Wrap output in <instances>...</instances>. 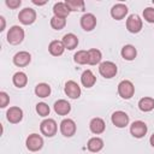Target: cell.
Returning <instances> with one entry per match:
<instances>
[{
	"mask_svg": "<svg viewBox=\"0 0 154 154\" xmlns=\"http://www.w3.org/2000/svg\"><path fill=\"white\" fill-rule=\"evenodd\" d=\"M24 40V30L19 25H13L7 32V41L11 45H19Z\"/></svg>",
	"mask_w": 154,
	"mask_h": 154,
	"instance_id": "1",
	"label": "cell"
},
{
	"mask_svg": "<svg viewBox=\"0 0 154 154\" xmlns=\"http://www.w3.org/2000/svg\"><path fill=\"white\" fill-rule=\"evenodd\" d=\"M118 94L120 97L128 100V99H131L135 94V87L132 84V82L128 81V79H124L119 84H118Z\"/></svg>",
	"mask_w": 154,
	"mask_h": 154,
	"instance_id": "2",
	"label": "cell"
},
{
	"mask_svg": "<svg viewBox=\"0 0 154 154\" xmlns=\"http://www.w3.org/2000/svg\"><path fill=\"white\" fill-rule=\"evenodd\" d=\"M40 130H41L42 135H45L47 137H53L58 131V125H57L54 119L48 118V119H45L41 122Z\"/></svg>",
	"mask_w": 154,
	"mask_h": 154,
	"instance_id": "3",
	"label": "cell"
},
{
	"mask_svg": "<svg viewBox=\"0 0 154 154\" xmlns=\"http://www.w3.org/2000/svg\"><path fill=\"white\" fill-rule=\"evenodd\" d=\"M117 65L112 61H103L99 65V72L105 78H113L117 75Z\"/></svg>",
	"mask_w": 154,
	"mask_h": 154,
	"instance_id": "4",
	"label": "cell"
},
{
	"mask_svg": "<svg viewBox=\"0 0 154 154\" xmlns=\"http://www.w3.org/2000/svg\"><path fill=\"white\" fill-rule=\"evenodd\" d=\"M142 25H143V23L138 14H130L126 19V29L132 34L140 32L142 29Z\"/></svg>",
	"mask_w": 154,
	"mask_h": 154,
	"instance_id": "5",
	"label": "cell"
},
{
	"mask_svg": "<svg viewBox=\"0 0 154 154\" xmlns=\"http://www.w3.org/2000/svg\"><path fill=\"white\" fill-rule=\"evenodd\" d=\"M25 144L30 152H37L43 147V138L37 134H31L28 136Z\"/></svg>",
	"mask_w": 154,
	"mask_h": 154,
	"instance_id": "6",
	"label": "cell"
},
{
	"mask_svg": "<svg viewBox=\"0 0 154 154\" xmlns=\"http://www.w3.org/2000/svg\"><path fill=\"white\" fill-rule=\"evenodd\" d=\"M18 19H19V22L22 24L30 25L36 20V12H35V10H32L30 7H25L19 12Z\"/></svg>",
	"mask_w": 154,
	"mask_h": 154,
	"instance_id": "7",
	"label": "cell"
},
{
	"mask_svg": "<svg viewBox=\"0 0 154 154\" xmlns=\"http://www.w3.org/2000/svg\"><path fill=\"white\" fill-rule=\"evenodd\" d=\"M147 130H148V128H147L146 123L142 120H136L130 126V132L136 138H142L147 134Z\"/></svg>",
	"mask_w": 154,
	"mask_h": 154,
	"instance_id": "8",
	"label": "cell"
},
{
	"mask_svg": "<svg viewBox=\"0 0 154 154\" xmlns=\"http://www.w3.org/2000/svg\"><path fill=\"white\" fill-rule=\"evenodd\" d=\"M111 120L117 128H125L129 124V116L123 111H116L112 114Z\"/></svg>",
	"mask_w": 154,
	"mask_h": 154,
	"instance_id": "9",
	"label": "cell"
},
{
	"mask_svg": "<svg viewBox=\"0 0 154 154\" xmlns=\"http://www.w3.org/2000/svg\"><path fill=\"white\" fill-rule=\"evenodd\" d=\"M60 132L65 137H71L76 134V123L72 119H64L60 123Z\"/></svg>",
	"mask_w": 154,
	"mask_h": 154,
	"instance_id": "10",
	"label": "cell"
},
{
	"mask_svg": "<svg viewBox=\"0 0 154 154\" xmlns=\"http://www.w3.org/2000/svg\"><path fill=\"white\" fill-rule=\"evenodd\" d=\"M65 94L71 97V99H77L81 96V87L78 85V83H76L75 81H67L65 83V88H64Z\"/></svg>",
	"mask_w": 154,
	"mask_h": 154,
	"instance_id": "11",
	"label": "cell"
},
{
	"mask_svg": "<svg viewBox=\"0 0 154 154\" xmlns=\"http://www.w3.org/2000/svg\"><path fill=\"white\" fill-rule=\"evenodd\" d=\"M81 26L85 31H91L96 26V17L93 13H84L81 18Z\"/></svg>",
	"mask_w": 154,
	"mask_h": 154,
	"instance_id": "12",
	"label": "cell"
},
{
	"mask_svg": "<svg viewBox=\"0 0 154 154\" xmlns=\"http://www.w3.org/2000/svg\"><path fill=\"white\" fill-rule=\"evenodd\" d=\"M30 61H31V55H30V53H28L25 51L18 52L13 57V64L16 66H19V67H23V66L29 65Z\"/></svg>",
	"mask_w": 154,
	"mask_h": 154,
	"instance_id": "13",
	"label": "cell"
},
{
	"mask_svg": "<svg viewBox=\"0 0 154 154\" xmlns=\"http://www.w3.org/2000/svg\"><path fill=\"white\" fill-rule=\"evenodd\" d=\"M6 117H7V120L10 123L17 124L23 119V111L19 107H16V106L10 107L6 112Z\"/></svg>",
	"mask_w": 154,
	"mask_h": 154,
	"instance_id": "14",
	"label": "cell"
},
{
	"mask_svg": "<svg viewBox=\"0 0 154 154\" xmlns=\"http://www.w3.org/2000/svg\"><path fill=\"white\" fill-rule=\"evenodd\" d=\"M128 6L124 5V4H116L114 6H112L111 8V16L117 19V20H120L123 19L126 14H128Z\"/></svg>",
	"mask_w": 154,
	"mask_h": 154,
	"instance_id": "15",
	"label": "cell"
},
{
	"mask_svg": "<svg viewBox=\"0 0 154 154\" xmlns=\"http://www.w3.org/2000/svg\"><path fill=\"white\" fill-rule=\"evenodd\" d=\"M89 129L93 134L99 135V134H102L105 131L106 125H105V122L101 118H93L89 123Z\"/></svg>",
	"mask_w": 154,
	"mask_h": 154,
	"instance_id": "16",
	"label": "cell"
},
{
	"mask_svg": "<svg viewBox=\"0 0 154 154\" xmlns=\"http://www.w3.org/2000/svg\"><path fill=\"white\" fill-rule=\"evenodd\" d=\"M54 111L59 116H66L71 111V105L66 100H63V99L61 100H58L54 103Z\"/></svg>",
	"mask_w": 154,
	"mask_h": 154,
	"instance_id": "17",
	"label": "cell"
},
{
	"mask_svg": "<svg viewBox=\"0 0 154 154\" xmlns=\"http://www.w3.org/2000/svg\"><path fill=\"white\" fill-rule=\"evenodd\" d=\"M53 13H54L55 17L66 19V17L70 14V10H69V7L66 6L65 2H57L53 6Z\"/></svg>",
	"mask_w": 154,
	"mask_h": 154,
	"instance_id": "18",
	"label": "cell"
},
{
	"mask_svg": "<svg viewBox=\"0 0 154 154\" xmlns=\"http://www.w3.org/2000/svg\"><path fill=\"white\" fill-rule=\"evenodd\" d=\"M63 43H64V47H65L66 49L72 51V49H75V48L77 47V45H78V38H77V36H76L75 34L70 32V34L64 35V37H63Z\"/></svg>",
	"mask_w": 154,
	"mask_h": 154,
	"instance_id": "19",
	"label": "cell"
},
{
	"mask_svg": "<svg viewBox=\"0 0 154 154\" xmlns=\"http://www.w3.org/2000/svg\"><path fill=\"white\" fill-rule=\"evenodd\" d=\"M64 49H65V47H64L63 41H58V40L52 41V42L49 43V46H48L49 53H51L52 55H54V57L61 55V54L64 53Z\"/></svg>",
	"mask_w": 154,
	"mask_h": 154,
	"instance_id": "20",
	"label": "cell"
},
{
	"mask_svg": "<svg viewBox=\"0 0 154 154\" xmlns=\"http://www.w3.org/2000/svg\"><path fill=\"white\" fill-rule=\"evenodd\" d=\"M81 82L85 88H91L96 82V77L90 70H85L81 76Z\"/></svg>",
	"mask_w": 154,
	"mask_h": 154,
	"instance_id": "21",
	"label": "cell"
},
{
	"mask_svg": "<svg viewBox=\"0 0 154 154\" xmlns=\"http://www.w3.org/2000/svg\"><path fill=\"white\" fill-rule=\"evenodd\" d=\"M120 54H122L123 59H125V60H134L137 55V51L132 45H125L122 48Z\"/></svg>",
	"mask_w": 154,
	"mask_h": 154,
	"instance_id": "22",
	"label": "cell"
},
{
	"mask_svg": "<svg viewBox=\"0 0 154 154\" xmlns=\"http://www.w3.org/2000/svg\"><path fill=\"white\" fill-rule=\"evenodd\" d=\"M87 147H88V150L93 153H97L103 148V141L100 137H93L88 141Z\"/></svg>",
	"mask_w": 154,
	"mask_h": 154,
	"instance_id": "23",
	"label": "cell"
},
{
	"mask_svg": "<svg viewBox=\"0 0 154 154\" xmlns=\"http://www.w3.org/2000/svg\"><path fill=\"white\" fill-rule=\"evenodd\" d=\"M138 108L142 112H149V111H152L154 108V99L153 97H149V96L142 97L138 101Z\"/></svg>",
	"mask_w": 154,
	"mask_h": 154,
	"instance_id": "24",
	"label": "cell"
},
{
	"mask_svg": "<svg viewBox=\"0 0 154 154\" xmlns=\"http://www.w3.org/2000/svg\"><path fill=\"white\" fill-rule=\"evenodd\" d=\"M101 58H102V54L99 49L96 48H91L88 51V64L89 65H96L101 61Z\"/></svg>",
	"mask_w": 154,
	"mask_h": 154,
	"instance_id": "25",
	"label": "cell"
},
{
	"mask_svg": "<svg viewBox=\"0 0 154 154\" xmlns=\"http://www.w3.org/2000/svg\"><path fill=\"white\" fill-rule=\"evenodd\" d=\"M12 82H13V84H14L17 88H23V87H25L26 83H28V77H26V75H25L24 72L19 71V72H16V73L13 75Z\"/></svg>",
	"mask_w": 154,
	"mask_h": 154,
	"instance_id": "26",
	"label": "cell"
},
{
	"mask_svg": "<svg viewBox=\"0 0 154 154\" xmlns=\"http://www.w3.org/2000/svg\"><path fill=\"white\" fill-rule=\"evenodd\" d=\"M35 94L38 97H47L51 94V87L47 83H38L35 87Z\"/></svg>",
	"mask_w": 154,
	"mask_h": 154,
	"instance_id": "27",
	"label": "cell"
},
{
	"mask_svg": "<svg viewBox=\"0 0 154 154\" xmlns=\"http://www.w3.org/2000/svg\"><path fill=\"white\" fill-rule=\"evenodd\" d=\"M66 6L71 11H84V1L82 0H66Z\"/></svg>",
	"mask_w": 154,
	"mask_h": 154,
	"instance_id": "28",
	"label": "cell"
},
{
	"mask_svg": "<svg viewBox=\"0 0 154 154\" xmlns=\"http://www.w3.org/2000/svg\"><path fill=\"white\" fill-rule=\"evenodd\" d=\"M65 25H66V19L59 18V17H55V16H53L51 18V26L54 30H61Z\"/></svg>",
	"mask_w": 154,
	"mask_h": 154,
	"instance_id": "29",
	"label": "cell"
},
{
	"mask_svg": "<svg viewBox=\"0 0 154 154\" xmlns=\"http://www.w3.org/2000/svg\"><path fill=\"white\" fill-rule=\"evenodd\" d=\"M73 60L79 65L88 64V51H78L73 55Z\"/></svg>",
	"mask_w": 154,
	"mask_h": 154,
	"instance_id": "30",
	"label": "cell"
},
{
	"mask_svg": "<svg viewBox=\"0 0 154 154\" xmlns=\"http://www.w3.org/2000/svg\"><path fill=\"white\" fill-rule=\"evenodd\" d=\"M36 112H37L38 116H41V117H47V116L49 114L51 109H49V106H48L47 103H45V102H38V103L36 105Z\"/></svg>",
	"mask_w": 154,
	"mask_h": 154,
	"instance_id": "31",
	"label": "cell"
},
{
	"mask_svg": "<svg viewBox=\"0 0 154 154\" xmlns=\"http://www.w3.org/2000/svg\"><path fill=\"white\" fill-rule=\"evenodd\" d=\"M143 18L148 23H154V8L153 7H146L143 10Z\"/></svg>",
	"mask_w": 154,
	"mask_h": 154,
	"instance_id": "32",
	"label": "cell"
},
{
	"mask_svg": "<svg viewBox=\"0 0 154 154\" xmlns=\"http://www.w3.org/2000/svg\"><path fill=\"white\" fill-rule=\"evenodd\" d=\"M10 102V96L5 91H0V107L5 108Z\"/></svg>",
	"mask_w": 154,
	"mask_h": 154,
	"instance_id": "33",
	"label": "cell"
},
{
	"mask_svg": "<svg viewBox=\"0 0 154 154\" xmlns=\"http://www.w3.org/2000/svg\"><path fill=\"white\" fill-rule=\"evenodd\" d=\"M5 4H6V6H8L10 8H17V7L20 6L22 1H20V0H6Z\"/></svg>",
	"mask_w": 154,
	"mask_h": 154,
	"instance_id": "34",
	"label": "cell"
},
{
	"mask_svg": "<svg viewBox=\"0 0 154 154\" xmlns=\"http://www.w3.org/2000/svg\"><path fill=\"white\" fill-rule=\"evenodd\" d=\"M0 20H1V29H0V30L2 31V30L5 29V18L1 16V17H0Z\"/></svg>",
	"mask_w": 154,
	"mask_h": 154,
	"instance_id": "35",
	"label": "cell"
},
{
	"mask_svg": "<svg viewBox=\"0 0 154 154\" xmlns=\"http://www.w3.org/2000/svg\"><path fill=\"white\" fill-rule=\"evenodd\" d=\"M149 142H150V144H152V147H154V134L150 136V138H149Z\"/></svg>",
	"mask_w": 154,
	"mask_h": 154,
	"instance_id": "36",
	"label": "cell"
},
{
	"mask_svg": "<svg viewBox=\"0 0 154 154\" xmlns=\"http://www.w3.org/2000/svg\"><path fill=\"white\" fill-rule=\"evenodd\" d=\"M32 2H34L35 5H45V4H46V1H43V2H38V1H36V0H32Z\"/></svg>",
	"mask_w": 154,
	"mask_h": 154,
	"instance_id": "37",
	"label": "cell"
},
{
	"mask_svg": "<svg viewBox=\"0 0 154 154\" xmlns=\"http://www.w3.org/2000/svg\"><path fill=\"white\" fill-rule=\"evenodd\" d=\"M153 4H154V0H153Z\"/></svg>",
	"mask_w": 154,
	"mask_h": 154,
	"instance_id": "38",
	"label": "cell"
}]
</instances>
